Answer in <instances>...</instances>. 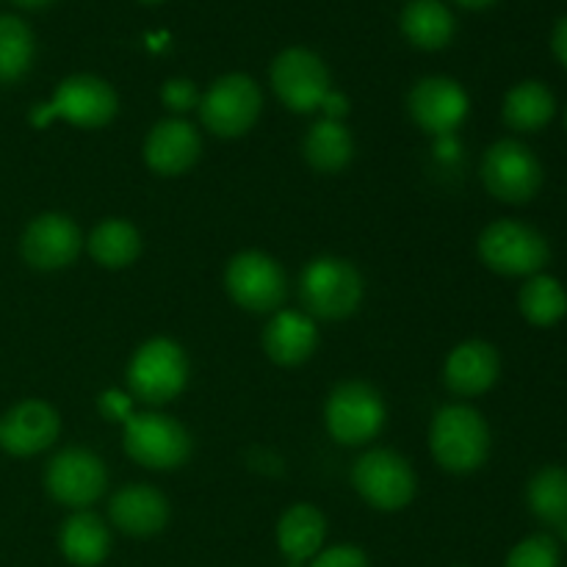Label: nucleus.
Listing matches in <instances>:
<instances>
[{"mask_svg":"<svg viewBox=\"0 0 567 567\" xmlns=\"http://www.w3.org/2000/svg\"><path fill=\"white\" fill-rule=\"evenodd\" d=\"M430 452L441 468L471 474L491 454V426L468 404H446L430 424Z\"/></svg>","mask_w":567,"mask_h":567,"instance_id":"f257e3e1","label":"nucleus"},{"mask_svg":"<svg viewBox=\"0 0 567 567\" xmlns=\"http://www.w3.org/2000/svg\"><path fill=\"white\" fill-rule=\"evenodd\" d=\"M299 297L310 319L341 321L363 302V277L349 260L321 255L305 266L299 277Z\"/></svg>","mask_w":567,"mask_h":567,"instance_id":"f03ea898","label":"nucleus"},{"mask_svg":"<svg viewBox=\"0 0 567 567\" xmlns=\"http://www.w3.org/2000/svg\"><path fill=\"white\" fill-rule=\"evenodd\" d=\"M188 385V358L172 338H150L127 363V391L144 404L172 402Z\"/></svg>","mask_w":567,"mask_h":567,"instance_id":"7ed1b4c3","label":"nucleus"},{"mask_svg":"<svg viewBox=\"0 0 567 567\" xmlns=\"http://www.w3.org/2000/svg\"><path fill=\"white\" fill-rule=\"evenodd\" d=\"M480 258L496 275L535 277L546 269L551 249H548L546 236L532 225L498 219L482 230Z\"/></svg>","mask_w":567,"mask_h":567,"instance_id":"20e7f679","label":"nucleus"},{"mask_svg":"<svg viewBox=\"0 0 567 567\" xmlns=\"http://www.w3.org/2000/svg\"><path fill=\"white\" fill-rule=\"evenodd\" d=\"M122 446L133 463L150 471L181 468L192 457V435L177 419L164 413H133L122 424Z\"/></svg>","mask_w":567,"mask_h":567,"instance_id":"39448f33","label":"nucleus"},{"mask_svg":"<svg viewBox=\"0 0 567 567\" xmlns=\"http://www.w3.org/2000/svg\"><path fill=\"white\" fill-rule=\"evenodd\" d=\"M120 111L114 86L97 75H70L59 83L48 105H37L33 122L48 125L50 120H64L83 131L105 127Z\"/></svg>","mask_w":567,"mask_h":567,"instance_id":"423d86ee","label":"nucleus"},{"mask_svg":"<svg viewBox=\"0 0 567 567\" xmlns=\"http://www.w3.org/2000/svg\"><path fill=\"white\" fill-rule=\"evenodd\" d=\"M199 120L214 136L238 138L252 131L264 109V94L260 86L244 72L221 75L208 86V92L199 97Z\"/></svg>","mask_w":567,"mask_h":567,"instance_id":"0eeeda50","label":"nucleus"},{"mask_svg":"<svg viewBox=\"0 0 567 567\" xmlns=\"http://www.w3.org/2000/svg\"><path fill=\"white\" fill-rule=\"evenodd\" d=\"M385 402L369 382H341L324 404V424L341 446H365L385 426Z\"/></svg>","mask_w":567,"mask_h":567,"instance_id":"6e6552de","label":"nucleus"},{"mask_svg":"<svg viewBox=\"0 0 567 567\" xmlns=\"http://www.w3.org/2000/svg\"><path fill=\"white\" fill-rule=\"evenodd\" d=\"M352 485L365 504L382 513L404 509L415 498L419 480L408 460L393 449H371L354 463Z\"/></svg>","mask_w":567,"mask_h":567,"instance_id":"1a4fd4ad","label":"nucleus"},{"mask_svg":"<svg viewBox=\"0 0 567 567\" xmlns=\"http://www.w3.org/2000/svg\"><path fill=\"white\" fill-rule=\"evenodd\" d=\"M225 288L233 302L247 313H277L288 293V280L271 255L247 249L233 255L227 264Z\"/></svg>","mask_w":567,"mask_h":567,"instance_id":"9d476101","label":"nucleus"},{"mask_svg":"<svg viewBox=\"0 0 567 567\" xmlns=\"http://www.w3.org/2000/svg\"><path fill=\"white\" fill-rule=\"evenodd\" d=\"M482 183L502 203L524 205L540 192L543 164L526 144L502 138L482 158Z\"/></svg>","mask_w":567,"mask_h":567,"instance_id":"9b49d317","label":"nucleus"},{"mask_svg":"<svg viewBox=\"0 0 567 567\" xmlns=\"http://www.w3.org/2000/svg\"><path fill=\"white\" fill-rule=\"evenodd\" d=\"M271 89L293 114H310L332 92L330 70L313 50L288 48L271 64Z\"/></svg>","mask_w":567,"mask_h":567,"instance_id":"f8f14e48","label":"nucleus"},{"mask_svg":"<svg viewBox=\"0 0 567 567\" xmlns=\"http://www.w3.org/2000/svg\"><path fill=\"white\" fill-rule=\"evenodd\" d=\"M44 485L48 493L64 507L86 509L100 502L109 487V471L105 463L94 452L81 446L61 449L44 471Z\"/></svg>","mask_w":567,"mask_h":567,"instance_id":"ddd939ff","label":"nucleus"},{"mask_svg":"<svg viewBox=\"0 0 567 567\" xmlns=\"http://www.w3.org/2000/svg\"><path fill=\"white\" fill-rule=\"evenodd\" d=\"M408 111L415 125L435 138L454 136L471 111V100L457 81L446 75L421 78L408 94Z\"/></svg>","mask_w":567,"mask_h":567,"instance_id":"4468645a","label":"nucleus"},{"mask_svg":"<svg viewBox=\"0 0 567 567\" xmlns=\"http://www.w3.org/2000/svg\"><path fill=\"white\" fill-rule=\"evenodd\" d=\"M83 249L81 227L66 214H42L31 219L20 241L25 264L37 271H59L75 264Z\"/></svg>","mask_w":567,"mask_h":567,"instance_id":"2eb2a0df","label":"nucleus"},{"mask_svg":"<svg viewBox=\"0 0 567 567\" xmlns=\"http://www.w3.org/2000/svg\"><path fill=\"white\" fill-rule=\"evenodd\" d=\"M61 435V419L48 402L25 399L0 419V449L11 457H33L53 446Z\"/></svg>","mask_w":567,"mask_h":567,"instance_id":"dca6fc26","label":"nucleus"},{"mask_svg":"<svg viewBox=\"0 0 567 567\" xmlns=\"http://www.w3.org/2000/svg\"><path fill=\"white\" fill-rule=\"evenodd\" d=\"M203 153V138L192 122L181 116L161 120L144 138V164L155 175L175 177L192 169Z\"/></svg>","mask_w":567,"mask_h":567,"instance_id":"f3484780","label":"nucleus"},{"mask_svg":"<svg viewBox=\"0 0 567 567\" xmlns=\"http://www.w3.org/2000/svg\"><path fill=\"white\" fill-rule=\"evenodd\" d=\"M109 518L122 535L153 537L169 524V502L161 491L144 482L120 487L109 502Z\"/></svg>","mask_w":567,"mask_h":567,"instance_id":"a211bd4d","label":"nucleus"},{"mask_svg":"<svg viewBox=\"0 0 567 567\" xmlns=\"http://www.w3.org/2000/svg\"><path fill=\"white\" fill-rule=\"evenodd\" d=\"M502 374V358L487 341H465L449 352L443 380L454 396H482L496 385Z\"/></svg>","mask_w":567,"mask_h":567,"instance_id":"6ab92c4d","label":"nucleus"},{"mask_svg":"<svg viewBox=\"0 0 567 567\" xmlns=\"http://www.w3.org/2000/svg\"><path fill=\"white\" fill-rule=\"evenodd\" d=\"M260 341H264V352L269 354L271 363L293 369L313 358L316 347H319V330H316V319H310L308 313L277 310L266 324Z\"/></svg>","mask_w":567,"mask_h":567,"instance_id":"aec40b11","label":"nucleus"},{"mask_svg":"<svg viewBox=\"0 0 567 567\" xmlns=\"http://www.w3.org/2000/svg\"><path fill=\"white\" fill-rule=\"evenodd\" d=\"M327 518L313 504H293L277 520V546L291 563L313 559L324 548Z\"/></svg>","mask_w":567,"mask_h":567,"instance_id":"412c9836","label":"nucleus"},{"mask_svg":"<svg viewBox=\"0 0 567 567\" xmlns=\"http://www.w3.org/2000/svg\"><path fill=\"white\" fill-rule=\"evenodd\" d=\"M59 548L75 567H97L111 551V532L100 515L78 509L61 526Z\"/></svg>","mask_w":567,"mask_h":567,"instance_id":"4be33fe9","label":"nucleus"},{"mask_svg":"<svg viewBox=\"0 0 567 567\" xmlns=\"http://www.w3.org/2000/svg\"><path fill=\"white\" fill-rule=\"evenodd\" d=\"M554 111H557V100L551 89L540 81H524L507 92L502 116L513 131L535 133L554 120Z\"/></svg>","mask_w":567,"mask_h":567,"instance_id":"5701e85b","label":"nucleus"},{"mask_svg":"<svg viewBox=\"0 0 567 567\" xmlns=\"http://www.w3.org/2000/svg\"><path fill=\"white\" fill-rule=\"evenodd\" d=\"M89 255L103 269H127L142 255V236L127 219H105L89 233Z\"/></svg>","mask_w":567,"mask_h":567,"instance_id":"b1692460","label":"nucleus"},{"mask_svg":"<svg viewBox=\"0 0 567 567\" xmlns=\"http://www.w3.org/2000/svg\"><path fill=\"white\" fill-rule=\"evenodd\" d=\"M302 153L313 169L332 175V172H341L343 166H349L354 155V138L343 122L319 120L305 133Z\"/></svg>","mask_w":567,"mask_h":567,"instance_id":"393cba45","label":"nucleus"},{"mask_svg":"<svg viewBox=\"0 0 567 567\" xmlns=\"http://www.w3.org/2000/svg\"><path fill=\"white\" fill-rule=\"evenodd\" d=\"M402 33L421 50H441L454 37V17L441 0H410L402 11Z\"/></svg>","mask_w":567,"mask_h":567,"instance_id":"a878e982","label":"nucleus"},{"mask_svg":"<svg viewBox=\"0 0 567 567\" xmlns=\"http://www.w3.org/2000/svg\"><path fill=\"white\" fill-rule=\"evenodd\" d=\"M518 308L524 319L535 327H551L567 313V291L557 277L535 275L524 282L518 293Z\"/></svg>","mask_w":567,"mask_h":567,"instance_id":"bb28decb","label":"nucleus"},{"mask_svg":"<svg viewBox=\"0 0 567 567\" xmlns=\"http://www.w3.org/2000/svg\"><path fill=\"white\" fill-rule=\"evenodd\" d=\"M526 502L529 509L543 520L546 526H567V471L559 465H548V468L537 471L526 487Z\"/></svg>","mask_w":567,"mask_h":567,"instance_id":"cd10ccee","label":"nucleus"},{"mask_svg":"<svg viewBox=\"0 0 567 567\" xmlns=\"http://www.w3.org/2000/svg\"><path fill=\"white\" fill-rule=\"evenodd\" d=\"M37 53L33 33L20 17L0 14V83H17L28 75Z\"/></svg>","mask_w":567,"mask_h":567,"instance_id":"c85d7f7f","label":"nucleus"},{"mask_svg":"<svg viewBox=\"0 0 567 567\" xmlns=\"http://www.w3.org/2000/svg\"><path fill=\"white\" fill-rule=\"evenodd\" d=\"M559 543L551 535H532L509 551L504 567H559Z\"/></svg>","mask_w":567,"mask_h":567,"instance_id":"c756f323","label":"nucleus"},{"mask_svg":"<svg viewBox=\"0 0 567 567\" xmlns=\"http://www.w3.org/2000/svg\"><path fill=\"white\" fill-rule=\"evenodd\" d=\"M161 103L172 111V114H188L199 105V92L188 78H169L161 89Z\"/></svg>","mask_w":567,"mask_h":567,"instance_id":"7c9ffc66","label":"nucleus"},{"mask_svg":"<svg viewBox=\"0 0 567 567\" xmlns=\"http://www.w3.org/2000/svg\"><path fill=\"white\" fill-rule=\"evenodd\" d=\"M310 567H369V557L358 546L321 548Z\"/></svg>","mask_w":567,"mask_h":567,"instance_id":"2f4dec72","label":"nucleus"},{"mask_svg":"<svg viewBox=\"0 0 567 567\" xmlns=\"http://www.w3.org/2000/svg\"><path fill=\"white\" fill-rule=\"evenodd\" d=\"M97 408L105 419L122 421V424H125V421L133 415V402L125 391H103L100 393Z\"/></svg>","mask_w":567,"mask_h":567,"instance_id":"473e14b6","label":"nucleus"},{"mask_svg":"<svg viewBox=\"0 0 567 567\" xmlns=\"http://www.w3.org/2000/svg\"><path fill=\"white\" fill-rule=\"evenodd\" d=\"M321 111H324V120L343 122V116H347V111H349V100L343 97L341 92H336V89H332V92L324 97V103H321Z\"/></svg>","mask_w":567,"mask_h":567,"instance_id":"72a5a7b5","label":"nucleus"},{"mask_svg":"<svg viewBox=\"0 0 567 567\" xmlns=\"http://www.w3.org/2000/svg\"><path fill=\"white\" fill-rule=\"evenodd\" d=\"M551 48H554V55L559 59V64L567 70V17H563V20L557 22V28H554Z\"/></svg>","mask_w":567,"mask_h":567,"instance_id":"f704fd0d","label":"nucleus"},{"mask_svg":"<svg viewBox=\"0 0 567 567\" xmlns=\"http://www.w3.org/2000/svg\"><path fill=\"white\" fill-rule=\"evenodd\" d=\"M460 6H465V9H487V6H493L496 0H457Z\"/></svg>","mask_w":567,"mask_h":567,"instance_id":"c9c22d12","label":"nucleus"},{"mask_svg":"<svg viewBox=\"0 0 567 567\" xmlns=\"http://www.w3.org/2000/svg\"><path fill=\"white\" fill-rule=\"evenodd\" d=\"M17 6H22V9H44L48 3H53V0H14Z\"/></svg>","mask_w":567,"mask_h":567,"instance_id":"e433bc0d","label":"nucleus"},{"mask_svg":"<svg viewBox=\"0 0 567 567\" xmlns=\"http://www.w3.org/2000/svg\"><path fill=\"white\" fill-rule=\"evenodd\" d=\"M144 3H158V0H144Z\"/></svg>","mask_w":567,"mask_h":567,"instance_id":"4c0bfd02","label":"nucleus"},{"mask_svg":"<svg viewBox=\"0 0 567 567\" xmlns=\"http://www.w3.org/2000/svg\"><path fill=\"white\" fill-rule=\"evenodd\" d=\"M565 125H567V111H565Z\"/></svg>","mask_w":567,"mask_h":567,"instance_id":"58836bf2","label":"nucleus"}]
</instances>
